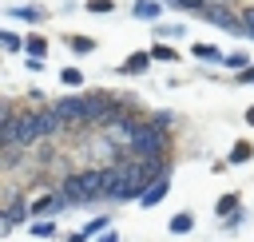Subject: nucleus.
<instances>
[{
	"instance_id": "obj_19",
	"label": "nucleus",
	"mask_w": 254,
	"mask_h": 242,
	"mask_svg": "<svg viewBox=\"0 0 254 242\" xmlns=\"http://www.w3.org/2000/svg\"><path fill=\"white\" fill-rule=\"evenodd\" d=\"M91 12H115V0H87Z\"/></svg>"
},
{
	"instance_id": "obj_24",
	"label": "nucleus",
	"mask_w": 254,
	"mask_h": 242,
	"mask_svg": "<svg viewBox=\"0 0 254 242\" xmlns=\"http://www.w3.org/2000/svg\"><path fill=\"white\" fill-rule=\"evenodd\" d=\"M99 242H119V234H103V238H99Z\"/></svg>"
},
{
	"instance_id": "obj_17",
	"label": "nucleus",
	"mask_w": 254,
	"mask_h": 242,
	"mask_svg": "<svg viewBox=\"0 0 254 242\" xmlns=\"http://www.w3.org/2000/svg\"><path fill=\"white\" fill-rule=\"evenodd\" d=\"M226 63H230V67H238V71H242V67H246V63H250V60H246V52H230V56H226Z\"/></svg>"
},
{
	"instance_id": "obj_5",
	"label": "nucleus",
	"mask_w": 254,
	"mask_h": 242,
	"mask_svg": "<svg viewBox=\"0 0 254 242\" xmlns=\"http://www.w3.org/2000/svg\"><path fill=\"white\" fill-rule=\"evenodd\" d=\"M167 186H171V182H167V175H163V179H155V182L143 190V206H155V202L167 194Z\"/></svg>"
},
{
	"instance_id": "obj_11",
	"label": "nucleus",
	"mask_w": 254,
	"mask_h": 242,
	"mask_svg": "<svg viewBox=\"0 0 254 242\" xmlns=\"http://www.w3.org/2000/svg\"><path fill=\"white\" fill-rule=\"evenodd\" d=\"M194 56H198V60H222V63H226V56H222L218 48H210V44H194Z\"/></svg>"
},
{
	"instance_id": "obj_6",
	"label": "nucleus",
	"mask_w": 254,
	"mask_h": 242,
	"mask_svg": "<svg viewBox=\"0 0 254 242\" xmlns=\"http://www.w3.org/2000/svg\"><path fill=\"white\" fill-rule=\"evenodd\" d=\"M28 210H32V206H24V198H12L8 214H4V230H12V226H16V222H20L24 214H28Z\"/></svg>"
},
{
	"instance_id": "obj_15",
	"label": "nucleus",
	"mask_w": 254,
	"mask_h": 242,
	"mask_svg": "<svg viewBox=\"0 0 254 242\" xmlns=\"http://www.w3.org/2000/svg\"><path fill=\"white\" fill-rule=\"evenodd\" d=\"M60 79H64L67 87H79V83H83V75H79L75 67H64V71H60Z\"/></svg>"
},
{
	"instance_id": "obj_14",
	"label": "nucleus",
	"mask_w": 254,
	"mask_h": 242,
	"mask_svg": "<svg viewBox=\"0 0 254 242\" xmlns=\"http://www.w3.org/2000/svg\"><path fill=\"white\" fill-rule=\"evenodd\" d=\"M151 60H179V52L167 48V44H155V48H151Z\"/></svg>"
},
{
	"instance_id": "obj_7",
	"label": "nucleus",
	"mask_w": 254,
	"mask_h": 242,
	"mask_svg": "<svg viewBox=\"0 0 254 242\" xmlns=\"http://www.w3.org/2000/svg\"><path fill=\"white\" fill-rule=\"evenodd\" d=\"M67 48H71L75 56H87V52H95V40H87V36H67Z\"/></svg>"
},
{
	"instance_id": "obj_21",
	"label": "nucleus",
	"mask_w": 254,
	"mask_h": 242,
	"mask_svg": "<svg viewBox=\"0 0 254 242\" xmlns=\"http://www.w3.org/2000/svg\"><path fill=\"white\" fill-rule=\"evenodd\" d=\"M155 36H183V28H179V24H167V28H159Z\"/></svg>"
},
{
	"instance_id": "obj_13",
	"label": "nucleus",
	"mask_w": 254,
	"mask_h": 242,
	"mask_svg": "<svg viewBox=\"0 0 254 242\" xmlns=\"http://www.w3.org/2000/svg\"><path fill=\"white\" fill-rule=\"evenodd\" d=\"M147 63H151V52H147V56L139 52V56H131V60H127V71H135V75H139V71H147Z\"/></svg>"
},
{
	"instance_id": "obj_23",
	"label": "nucleus",
	"mask_w": 254,
	"mask_h": 242,
	"mask_svg": "<svg viewBox=\"0 0 254 242\" xmlns=\"http://www.w3.org/2000/svg\"><path fill=\"white\" fill-rule=\"evenodd\" d=\"M242 32H246V36H254V12H246V20H242Z\"/></svg>"
},
{
	"instance_id": "obj_16",
	"label": "nucleus",
	"mask_w": 254,
	"mask_h": 242,
	"mask_svg": "<svg viewBox=\"0 0 254 242\" xmlns=\"http://www.w3.org/2000/svg\"><path fill=\"white\" fill-rule=\"evenodd\" d=\"M234 206H238V194H226V198H218V206H214V210H218V218H222V214H230Z\"/></svg>"
},
{
	"instance_id": "obj_8",
	"label": "nucleus",
	"mask_w": 254,
	"mask_h": 242,
	"mask_svg": "<svg viewBox=\"0 0 254 242\" xmlns=\"http://www.w3.org/2000/svg\"><path fill=\"white\" fill-rule=\"evenodd\" d=\"M163 12V0H139L135 4V16H143V20H151V16H159Z\"/></svg>"
},
{
	"instance_id": "obj_25",
	"label": "nucleus",
	"mask_w": 254,
	"mask_h": 242,
	"mask_svg": "<svg viewBox=\"0 0 254 242\" xmlns=\"http://www.w3.org/2000/svg\"><path fill=\"white\" fill-rule=\"evenodd\" d=\"M246 123H250V127H254V107H250V111H246Z\"/></svg>"
},
{
	"instance_id": "obj_22",
	"label": "nucleus",
	"mask_w": 254,
	"mask_h": 242,
	"mask_svg": "<svg viewBox=\"0 0 254 242\" xmlns=\"http://www.w3.org/2000/svg\"><path fill=\"white\" fill-rule=\"evenodd\" d=\"M4 44H8L12 52H20V36H16V32H4Z\"/></svg>"
},
{
	"instance_id": "obj_4",
	"label": "nucleus",
	"mask_w": 254,
	"mask_h": 242,
	"mask_svg": "<svg viewBox=\"0 0 254 242\" xmlns=\"http://www.w3.org/2000/svg\"><path fill=\"white\" fill-rule=\"evenodd\" d=\"M64 206H71L60 190L52 194V198H40V202H32V214H56V210H64Z\"/></svg>"
},
{
	"instance_id": "obj_18",
	"label": "nucleus",
	"mask_w": 254,
	"mask_h": 242,
	"mask_svg": "<svg viewBox=\"0 0 254 242\" xmlns=\"http://www.w3.org/2000/svg\"><path fill=\"white\" fill-rule=\"evenodd\" d=\"M246 159H250V147H246V143H238V147L230 151V163H246Z\"/></svg>"
},
{
	"instance_id": "obj_1",
	"label": "nucleus",
	"mask_w": 254,
	"mask_h": 242,
	"mask_svg": "<svg viewBox=\"0 0 254 242\" xmlns=\"http://www.w3.org/2000/svg\"><path fill=\"white\" fill-rule=\"evenodd\" d=\"M60 194H64L67 202H91V198H103V194H107V190H103V171L71 175V179L60 186Z\"/></svg>"
},
{
	"instance_id": "obj_12",
	"label": "nucleus",
	"mask_w": 254,
	"mask_h": 242,
	"mask_svg": "<svg viewBox=\"0 0 254 242\" xmlns=\"http://www.w3.org/2000/svg\"><path fill=\"white\" fill-rule=\"evenodd\" d=\"M190 226H194V218H190V214H175V218H171V234H187Z\"/></svg>"
},
{
	"instance_id": "obj_2",
	"label": "nucleus",
	"mask_w": 254,
	"mask_h": 242,
	"mask_svg": "<svg viewBox=\"0 0 254 242\" xmlns=\"http://www.w3.org/2000/svg\"><path fill=\"white\" fill-rule=\"evenodd\" d=\"M60 123H64V119L56 115V107H52V111H24V115H20V143H36V139L52 135Z\"/></svg>"
},
{
	"instance_id": "obj_10",
	"label": "nucleus",
	"mask_w": 254,
	"mask_h": 242,
	"mask_svg": "<svg viewBox=\"0 0 254 242\" xmlns=\"http://www.w3.org/2000/svg\"><path fill=\"white\" fill-rule=\"evenodd\" d=\"M24 48H28V56H32V60H44V56H48V44H44L40 36H28V40H24Z\"/></svg>"
},
{
	"instance_id": "obj_20",
	"label": "nucleus",
	"mask_w": 254,
	"mask_h": 242,
	"mask_svg": "<svg viewBox=\"0 0 254 242\" xmlns=\"http://www.w3.org/2000/svg\"><path fill=\"white\" fill-rule=\"evenodd\" d=\"M238 83H254V63H246V67L238 71Z\"/></svg>"
},
{
	"instance_id": "obj_3",
	"label": "nucleus",
	"mask_w": 254,
	"mask_h": 242,
	"mask_svg": "<svg viewBox=\"0 0 254 242\" xmlns=\"http://www.w3.org/2000/svg\"><path fill=\"white\" fill-rule=\"evenodd\" d=\"M163 143H167V135L159 131V123H139L127 147H131V151H135L139 159H159V151H163Z\"/></svg>"
},
{
	"instance_id": "obj_9",
	"label": "nucleus",
	"mask_w": 254,
	"mask_h": 242,
	"mask_svg": "<svg viewBox=\"0 0 254 242\" xmlns=\"http://www.w3.org/2000/svg\"><path fill=\"white\" fill-rule=\"evenodd\" d=\"M8 16H16V20H24V24H40V20H44V12H40V8H12Z\"/></svg>"
}]
</instances>
